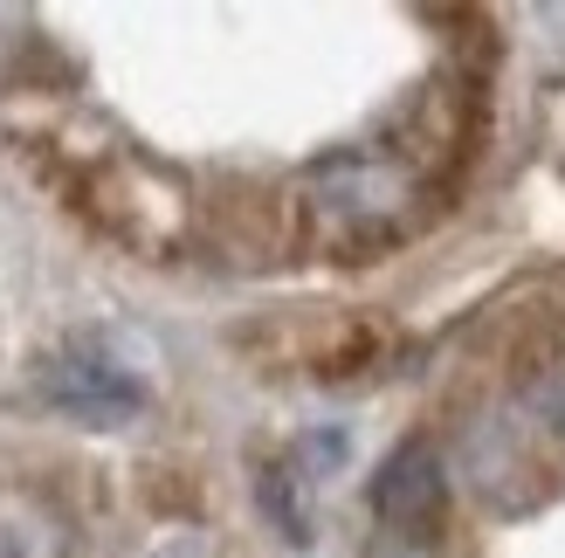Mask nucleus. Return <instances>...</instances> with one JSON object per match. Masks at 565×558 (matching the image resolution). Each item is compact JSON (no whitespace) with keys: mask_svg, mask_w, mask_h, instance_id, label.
<instances>
[{"mask_svg":"<svg viewBox=\"0 0 565 558\" xmlns=\"http://www.w3.org/2000/svg\"><path fill=\"white\" fill-rule=\"evenodd\" d=\"M310 221L338 248H373L401 228V173L386 159L338 152L310 173Z\"/></svg>","mask_w":565,"mask_h":558,"instance_id":"f257e3e1","label":"nucleus"},{"mask_svg":"<svg viewBox=\"0 0 565 558\" xmlns=\"http://www.w3.org/2000/svg\"><path fill=\"white\" fill-rule=\"evenodd\" d=\"M373 511L393 538H435L441 532V517H448V476H441V462L435 449H420V441H407V449H393L380 462V476H373Z\"/></svg>","mask_w":565,"mask_h":558,"instance_id":"f03ea898","label":"nucleus"},{"mask_svg":"<svg viewBox=\"0 0 565 558\" xmlns=\"http://www.w3.org/2000/svg\"><path fill=\"white\" fill-rule=\"evenodd\" d=\"M42 394H49V407L76 414V421H97V428L131 421L138 400H146L125 366H110V358H83V352H76V358H49Z\"/></svg>","mask_w":565,"mask_h":558,"instance_id":"7ed1b4c3","label":"nucleus"},{"mask_svg":"<svg viewBox=\"0 0 565 558\" xmlns=\"http://www.w3.org/2000/svg\"><path fill=\"white\" fill-rule=\"evenodd\" d=\"M297 476L290 469H263V504H269V517H276V532L290 538V545H303L310 538V517H303V504H297Z\"/></svg>","mask_w":565,"mask_h":558,"instance_id":"20e7f679","label":"nucleus"},{"mask_svg":"<svg viewBox=\"0 0 565 558\" xmlns=\"http://www.w3.org/2000/svg\"><path fill=\"white\" fill-rule=\"evenodd\" d=\"M42 551V532L21 517H0V558H35Z\"/></svg>","mask_w":565,"mask_h":558,"instance_id":"39448f33","label":"nucleus"},{"mask_svg":"<svg viewBox=\"0 0 565 558\" xmlns=\"http://www.w3.org/2000/svg\"><path fill=\"white\" fill-rule=\"evenodd\" d=\"M152 558H214V551H207V538H166Z\"/></svg>","mask_w":565,"mask_h":558,"instance_id":"423d86ee","label":"nucleus"}]
</instances>
